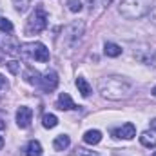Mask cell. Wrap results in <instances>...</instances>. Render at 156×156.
<instances>
[{
	"label": "cell",
	"instance_id": "cell-1",
	"mask_svg": "<svg viewBox=\"0 0 156 156\" xmlns=\"http://www.w3.org/2000/svg\"><path fill=\"white\" fill-rule=\"evenodd\" d=\"M133 82L125 76H104L98 83V89H100V94L107 100H123L127 98L131 93H133Z\"/></svg>",
	"mask_w": 156,
	"mask_h": 156
},
{
	"label": "cell",
	"instance_id": "cell-2",
	"mask_svg": "<svg viewBox=\"0 0 156 156\" xmlns=\"http://www.w3.org/2000/svg\"><path fill=\"white\" fill-rule=\"evenodd\" d=\"M149 9H151L149 0H122L120 7H118L120 15L125 18H131V20L145 16L149 13Z\"/></svg>",
	"mask_w": 156,
	"mask_h": 156
},
{
	"label": "cell",
	"instance_id": "cell-3",
	"mask_svg": "<svg viewBox=\"0 0 156 156\" xmlns=\"http://www.w3.org/2000/svg\"><path fill=\"white\" fill-rule=\"evenodd\" d=\"M18 53L27 58V60H38V62H49V49L42 44V42H29V44H22L18 47Z\"/></svg>",
	"mask_w": 156,
	"mask_h": 156
},
{
	"label": "cell",
	"instance_id": "cell-4",
	"mask_svg": "<svg viewBox=\"0 0 156 156\" xmlns=\"http://www.w3.org/2000/svg\"><path fill=\"white\" fill-rule=\"evenodd\" d=\"M47 27V13L44 11L42 5H37L35 13L31 15V18L26 24V33L27 35H38Z\"/></svg>",
	"mask_w": 156,
	"mask_h": 156
},
{
	"label": "cell",
	"instance_id": "cell-5",
	"mask_svg": "<svg viewBox=\"0 0 156 156\" xmlns=\"http://www.w3.org/2000/svg\"><path fill=\"white\" fill-rule=\"evenodd\" d=\"M83 31H85V24H83L82 20L71 22V24L64 29V44H66L67 47H75L78 42H80Z\"/></svg>",
	"mask_w": 156,
	"mask_h": 156
},
{
	"label": "cell",
	"instance_id": "cell-6",
	"mask_svg": "<svg viewBox=\"0 0 156 156\" xmlns=\"http://www.w3.org/2000/svg\"><path fill=\"white\" fill-rule=\"evenodd\" d=\"M58 75H56V71H53V69H49V71H45L44 75H42V80H40V87H42V91L44 93H53L56 87H58Z\"/></svg>",
	"mask_w": 156,
	"mask_h": 156
},
{
	"label": "cell",
	"instance_id": "cell-7",
	"mask_svg": "<svg viewBox=\"0 0 156 156\" xmlns=\"http://www.w3.org/2000/svg\"><path fill=\"white\" fill-rule=\"evenodd\" d=\"M31 120H33V111L31 107L27 105H20L18 111H16V125L20 129H27L31 125Z\"/></svg>",
	"mask_w": 156,
	"mask_h": 156
},
{
	"label": "cell",
	"instance_id": "cell-8",
	"mask_svg": "<svg viewBox=\"0 0 156 156\" xmlns=\"http://www.w3.org/2000/svg\"><path fill=\"white\" fill-rule=\"evenodd\" d=\"M113 134L116 136V138H123V140H133L134 136H136V127L133 125V123H123L120 129H115L113 131Z\"/></svg>",
	"mask_w": 156,
	"mask_h": 156
},
{
	"label": "cell",
	"instance_id": "cell-9",
	"mask_svg": "<svg viewBox=\"0 0 156 156\" xmlns=\"http://www.w3.org/2000/svg\"><path fill=\"white\" fill-rule=\"evenodd\" d=\"M56 107L60 111H71V109H76V104L73 102V98L67 93H60V96L56 100Z\"/></svg>",
	"mask_w": 156,
	"mask_h": 156
},
{
	"label": "cell",
	"instance_id": "cell-10",
	"mask_svg": "<svg viewBox=\"0 0 156 156\" xmlns=\"http://www.w3.org/2000/svg\"><path fill=\"white\" fill-rule=\"evenodd\" d=\"M24 80H26L27 83H31V85H40L42 75H40L37 69H33V67H27V69L24 71Z\"/></svg>",
	"mask_w": 156,
	"mask_h": 156
},
{
	"label": "cell",
	"instance_id": "cell-11",
	"mask_svg": "<svg viewBox=\"0 0 156 156\" xmlns=\"http://www.w3.org/2000/svg\"><path fill=\"white\" fill-rule=\"evenodd\" d=\"M69 145H71V138L67 134H60L53 140V149L55 151H66Z\"/></svg>",
	"mask_w": 156,
	"mask_h": 156
},
{
	"label": "cell",
	"instance_id": "cell-12",
	"mask_svg": "<svg viewBox=\"0 0 156 156\" xmlns=\"http://www.w3.org/2000/svg\"><path fill=\"white\" fill-rule=\"evenodd\" d=\"M0 47H2L4 53H7V55H15V53H18V47H20V45H18L13 38L7 37V38H4L2 42H0Z\"/></svg>",
	"mask_w": 156,
	"mask_h": 156
},
{
	"label": "cell",
	"instance_id": "cell-13",
	"mask_svg": "<svg viewBox=\"0 0 156 156\" xmlns=\"http://www.w3.org/2000/svg\"><path fill=\"white\" fill-rule=\"evenodd\" d=\"M100 140H102V133L98 129H91L83 134V142L89 145H96V144H100Z\"/></svg>",
	"mask_w": 156,
	"mask_h": 156
},
{
	"label": "cell",
	"instance_id": "cell-14",
	"mask_svg": "<svg viewBox=\"0 0 156 156\" xmlns=\"http://www.w3.org/2000/svg\"><path fill=\"white\" fill-rule=\"evenodd\" d=\"M104 53L107 55V56H111V58H116L122 55V47L115 44V42H105V45H104Z\"/></svg>",
	"mask_w": 156,
	"mask_h": 156
},
{
	"label": "cell",
	"instance_id": "cell-15",
	"mask_svg": "<svg viewBox=\"0 0 156 156\" xmlns=\"http://www.w3.org/2000/svg\"><path fill=\"white\" fill-rule=\"evenodd\" d=\"M140 142H142L144 147H149V149H154L156 147V136L153 133H149V131H145V133L140 134Z\"/></svg>",
	"mask_w": 156,
	"mask_h": 156
},
{
	"label": "cell",
	"instance_id": "cell-16",
	"mask_svg": "<svg viewBox=\"0 0 156 156\" xmlns=\"http://www.w3.org/2000/svg\"><path fill=\"white\" fill-rule=\"evenodd\" d=\"M76 87H78V93H80L83 98H87V96L91 94V85H89V82H87L83 76L76 78Z\"/></svg>",
	"mask_w": 156,
	"mask_h": 156
},
{
	"label": "cell",
	"instance_id": "cell-17",
	"mask_svg": "<svg viewBox=\"0 0 156 156\" xmlns=\"http://www.w3.org/2000/svg\"><path fill=\"white\" fill-rule=\"evenodd\" d=\"M26 154H27V156H42V145H40V142H37V140H31V142L27 144Z\"/></svg>",
	"mask_w": 156,
	"mask_h": 156
},
{
	"label": "cell",
	"instance_id": "cell-18",
	"mask_svg": "<svg viewBox=\"0 0 156 156\" xmlns=\"http://www.w3.org/2000/svg\"><path fill=\"white\" fill-rule=\"evenodd\" d=\"M42 125H44L45 129H53V127L58 125V118L55 116V115H51V113H47V115L42 116Z\"/></svg>",
	"mask_w": 156,
	"mask_h": 156
},
{
	"label": "cell",
	"instance_id": "cell-19",
	"mask_svg": "<svg viewBox=\"0 0 156 156\" xmlns=\"http://www.w3.org/2000/svg\"><path fill=\"white\" fill-rule=\"evenodd\" d=\"M11 2H13L15 9H16L18 13H26V11L29 9V5H31V0H11Z\"/></svg>",
	"mask_w": 156,
	"mask_h": 156
},
{
	"label": "cell",
	"instance_id": "cell-20",
	"mask_svg": "<svg viewBox=\"0 0 156 156\" xmlns=\"http://www.w3.org/2000/svg\"><path fill=\"white\" fill-rule=\"evenodd\" d=\"M0 31H2V33H11V31H13V24H11L9 18L0 16Z\"/></svg>",
	"mask_w": 156,
	"mask_h": 156
},
{
	"label": "cell",
	"instance_id": "cell-21",
	"mask_svg": "<svg viewBox=\"0 0 156 156\" xmlns=\"http://www.w3.org/2000/svg\"><path fill=\"white\" fill-rule=\"evenodd\" d=\"M67 7H69L71 13H80L82 7H83V4H82V0H69L67 2Z\"/></svg>",
	"mask_w": 156,
	"mask_h": 156
},
{
	"label": "cell",
	"instance_id": "cell-22",
	"mask_svg": "<svg viewBox=\"0 0 156 156\" xmlns=\"http://www.w3.org/2000/svg\"><path fill=\"white\" fill-rule=\"evenodd\" d=\"M5 66H7V69H9L13 75H18V73H20V62L11 60V62H5Z\"/></svg>",
	"mask_w": 156,
	"mask_h": 156
},
{
	"label": "cell",
	"instance_id": "cell-23",
	"mask_svg": "<svg viewBox=\"0 0 156 156\" xmlns=\"http://www.w3.org/2000/svg\"><path fill=\"white\" fill-rule=\"evenodd\" d=\"M69 156H98V154H94L91 151H85V149H76L75 153H71Z\"/></svg>",
	"mask_w": 156,
	"mask_h": 156
},
{
	"label": "cell",
	"instance_id": "cell-24",
	"mask_svg": "<svg viewBox=\"0 0 156 156\" xmlns=\"http://www.w3.org/2000/svg\"><path fill=\"white\" fill-rule=\"evenodd\" d=\"M149 125H151V129H153V131H156V118H153V120L149 122Z\"/></svg>",
	"mask_w": 156,
	"mask_h": 156
},
{
	"label": "cell",
	"instance_id": "cell-25",
	"mask_svg": "<svg viewBox=\"0 0 156 156\" xmlns=\"http://www.w3.org/2000/svg\"><path fill=\"white\" fill-rule=\"evenodd\" d=\"M2 87H5V78L0 75V89H2Z\"/></svg>",
	"mask_w": 156,
	"mask_h": 156
},
{
	"label": "cell",
	"instance_id": "cell-26",
	"mask_svg": "<svg viewBox=\"0 0 156 156\" xmlns=\"http://www.w3.org/2000/svg\"><path fill=\"white\" fill-rule=\"evenodd\" d=\"M4 127H5V120H4V118H0V131H2Z\"/></svg>",
	"mask_w": 156,
	"mask_h": 156
},
{
	"label": "cell",
	"instance_id": "cell-27",
	"mask_svg": "<svg viewBox=\"0 0 156 156\" xmlns=\"http://www.w3.org/2000/svg\"><path fill=\"white\" fill-rule=\"evenodd\" d=\"M2 147H4V138L0 136V149H2Z\"/></svg>",
	"mask_w": 156,
	"mask_h": 156
},
{
	"label": "cell",
	"instance_id": "cell-28",
	"mask_svg": "<svg viewBox=\"0 0 156 156\" xmlns=\"http://www.w3.org/2000/svg\"><path fill=\"white\" fill-rule=\"evenodd\" d=\"M151 93H153V96H156V85L153 87V91H151Z\"/></svg>",
	"mask_w": 156,
	"mask_h": 156
},
{
	"label": "cell",
	"instance_id": "cell-29",
	"mask_svg": "<svg viewBox=\"0 0 156 156\" xmlns=\"http://www.w3.org/2000/svg\"><path fill=\"white\" fill-rule=\"evenodd\" d=\"M153 156H156V151H154V153H153Z\"/></svg>",
	"mask_w": 156,
	"mask_h": 156
}]
</instances>
